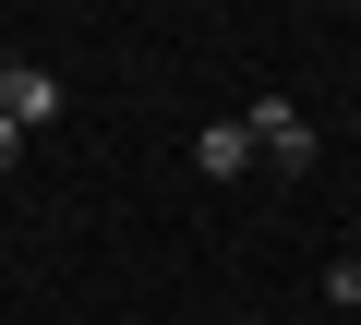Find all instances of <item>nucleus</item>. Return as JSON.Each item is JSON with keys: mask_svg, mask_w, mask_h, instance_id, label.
<instances>
[{"mask_svg": "<svg viewBox=\"0 0 361 325\" xmlns=\"http://www.w3.org/2000/svg\"><path fill=\"white\" fill-rule=\"evenodd\" d=\"M241 121H253V145H265V157H277V169H313V157H325V133H313V121H301V109H289V97H253V109H241Z\"/></svg>", "mask_w": 361, "mask_h": 325, "instance_id": "1", "label": "nucleus"}, {"mask_svg": "<svg viewBox=\"0 0 361 325\" xmlns=\"http://www.w3.org/2000/svg\"><path fill=\"white\" fill-rule=\"evenodd\" d=\"M325 301H337V313H361V253H337V265H325Z\"/></svg>", "mask_w": 361, "mask_h": 325, "instance_id": "4", "label": "nucleus"}, {"mask_svg": "<svg viewBox=\"0 0 361 325\" xmlns=\"http://www.w3.org/2000/svg\"><path fill=\"white\" fill-rule=\"evenodd\" d=\"M0 109H13V121H25V133H49V121H61V109H73V97H61V85H49V73H37V61H13V73H0Z\"/></svg>", "mask_w": 361, "mask_h": 325, "instance_id": "2", "label": "nucleus"}, {"mask_svg": "<svg viewBox=\"0 0 361 325\" xmlns=\"http://www.w3.org/2000/svg\"><path fill=\"white\" fill-rule=\"evenodd\" d=\"M193 169H205V181H241V169H253V121H205V133H193Z\"/></svg>", "mask_w": 361, "mask_h": 325, "instance_id": "3", "label": "nucleus"}, {"mask_svg": "<svg viewBox=\"0 0 361 325\" xmlns=\"http://www.w3.org/2000/svg\"><path fill=\"white\" fill-rule=\"evenodd\" d=\"M0 169H25V121L13 109H0Z\"/></svg>", "mask_w": 361, "mask_h": 325, "instance_id": "5", "label": "nucleus"}]
</instances>
